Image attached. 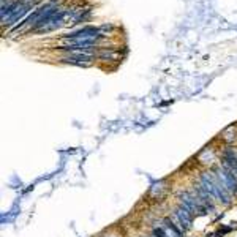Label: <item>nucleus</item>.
I'll return each mask as SVG.
<instances>
[{"instance_id":"3","label":"nucleus","mask_w":237,"mask_h":237,"mask_svg":"<svg viewBox=\"0 0 237 237\" xmlns=\"http://www.w3.org/2000/svg\"><path fill=\"white\" fill-rule=\"evenodd\" d=\"M152 236H153V237H168V234H166V231H164V228H153Z\"/></svg>"},{"instance_id":"2","label":"nucleus","mask_w":237,"mask_h":237,"mask_svg":"<svg viewBox=\"0 0 237 237\" xmlns=\"http://www.w3.org/2000/svg\"><path fill=\"white\" fill-rule=\"evenodd\" d=\"M163 223H164V228H166V229H169L171 233H174V234H177L179 237H182V234H184V229L179 228V226L174 223V220H171L169 217H164V218H163Z\"/></svg>"},{"instance_id":"4","label":"nucleus","mask_w":237,"mask_h":237,"mask_svg":"<svg viewBox=\"0 0 237 237\" xmlns=\"http://www.w3.org/2000/svg\"><path fill=\"white\" fill-rule=\"evenodd\" d=\"M223 217H224V213L221 212V213H220V215H217V218H215V220H213V223H217V221H220V220H221Z\"/></svg>"},{"instance_id":"1","label":"nucleus","mask_w":237,"mask_h":237,"mask_svg":"<svg viewBox=\"0 0 237 237\" xmlns=\"http://www.w3.org/2000/svg\"><path fill=\"white\" fill-rule=\"evenodd\" d=\"M174 217L177 218V223H179V226H180L182 229H184V231H188V229L191 228L193 218H195L196 215L193 213L191 210H188L186 207L179 206V207L174 210Z\"/></svg>"}]
</instances>
